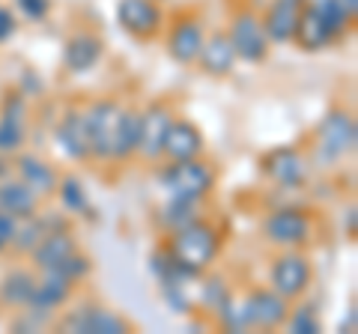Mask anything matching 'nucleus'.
Here are the masks:
<instances>
[{
  "label": "nucleus",
  "mask_w": 358,
  "mask_h": 334,
  "mask_svg": "<svg viewBox=\"0 0 358 334\" xmlns=\"http://www.w3.org/2000/svg\"><path fill=\"white\" fill-rule=\"evenodd\" d=\"M358 147V122L350 108H331L317 122L310 140V167H334L341 159L352 155Z\"/></svg>",
  "instance_id": "1"
},
{
  "label": "nucleus",
  "mask_w": 358,
  "mask_h": 334,
  "mask_svg": "<svg viewBox=\"0 0 358 334\" xmlns=\"http://www.w3.org/2000/svg\"><path fill=\"white\" fill-rule=\"evenodd\" d=\"M164 245L171 248V254H173L176 260H182L188 269H194V272L203 275L221 257V251H224V233H221V227H215L203 215V218L192 221V224H185L182 230L167 233Z\"/></svg>",
  "instance_id": "2"
},
{
  "label": "nucleus",
  "mask_w": 358,
  "mask_h": 334,
  "mask_svg": "<svg viewBox=\"0 0 358 334\" xmlns=\"http://www.w3.org/2000/svg\"><path fill=\"white\" fill-rule=\"evenodd\" d=\"M159 182L167 191V197H192L206 200L218 185V170L203 155L188 161H167L159 170Z\"/></svg>",
  "instance_id": "3"
},
{
  "label": "nucleus",
  "mask_w": 358,
  "mask_h": 334,
  "mask_svg": "<svg viewBox=\"0 0 358 334\" xmlns=\"http://www.w3.org/2000/svg\"><path fill=\"white\" fill-rule=\"evenodd\" d=\"M263 239L275 248H308L313 242V230L317 221L313 212L305 206H275L272 212L263 218Z\"/></svg>",
  "instance_id": "4"
},
{
  "label": "nucleus",
  "mask_w": 358,
  "mask_h": 334,
  "mask_svg": "<svg viewBox=\"0 0 358 334\" xmlns=\"http://www.w3.org/2000/svg\"><path fill=\"white\" fill-rule=\"evenodd\" d=\"M350 30V24L341 18V13L331 6L326 9H310V6H301L299 13V24H296V33H293V42L289 45H296L308 54H317L322 48L334 45L343 33Z\"/></svg>",
  "instance_id": "5"
},
{
  "label": "nucleus",
  "mask_w": 358,
  "mask_h": 334,
  "mask_svg": "<svg viewBox=\"0 0 358 334\" xmlns=\"http://www.w3.org/2000/svg\"><path fill=\"white\" fill-rule=\"evenodd\" d=\"M54 328H60L66 334H129L134 331V326L122 314L93 302V298H87L78 307H69L63 317L57 314L54 317Z\"/></svg>",
  "instance_id": "6"
},
{
  "label": "nucleus",
  "mask_w": 358,
  "mask_h": 334,
  "mask_svg": "<svg viewBox=\"0 0 358 334\" xmlns=\"http://www.w3.org/2000/svg\"><path fill=\"white\" fill-rule=\"evenodd\" d=\"M313 284V263L305 248H284L268 266V286L278 296H284L289 305L308 296Z\"/></svg>",
  "instance_id": "7"
},
{
  "label": "nucleus",
  "mask_w": 358,
  "mask_h": 334,
  "mask_svg": "<svg viewBox=\"0 0 358 334\" xmlns=\"http://www.w3.org/2000/svg\"><path fill=\"white\" fill-rule=\"evenodd\" d=\"M227 36H230V45L236 51V57L251 63V66H260L268 57V42L266 30H263V18H260V9L248 6H239L236 13L230 15V24H227Z\"/></svg>",
  "instance_id": "8"
},
{
  "label": "nucleus",
  "mask_w": 358,
  "mask_h": 334,
  "mask_svg": "<svg viewBox=\"0 0 358 334\" xmlns=\"http://www.w3.org/2000/svg\"><path fill=\"white\" fill-rule=\"evenodd\" d=\"M260 173L281 191H299L308 185L310 161L296 147H275L260 159Z\"/></svg>",
  "instance_id": "9"
},
{
  "label": "nucleus",
  "mask_w": 358,
  "mask_h": 334,
  "mask_svg": "<svg viewBox=\"0 0 358 334\" xmlns=\"http://www.w3.org/2000/svg\"><path fill=\"white\" fill-rule=\"evenodd\" d=\"M117 24L138 42H152L164 33L167 13L162 0H117Z\"/></svg>",
  "instance_id": "10"
},
{
  "label": "nucleus",
  "mask_w": 358,
  "mask_h": 334,
  "mask_svg": "<svg viewBox=\"0 0 358 334\" xmlns=\"http://www.w3.org/2000/svg\"><path fill=\"white\" fill-rule=\"evenodd\" d=\"M206 39V27H203V18L192 9L179 13L171 24H164V45H167V54L171 60L179 63V66H194L197 54H200V45Z\"/></svg>",
  "instance_id": "11"
},
{
  "label": "nucleus",
  "mask_w": 358,
  "mask_h": 334,
  "mask_svg": "<svg viewBox=\"0 0 358 334\" xmlns=\"http://www.w3.org/2000/svg\"><path fill=\"white\" fill-rule=\"evenodd\" d=\"M122 105L117 99H96L87 105V126H90V161L108 164L114 152V135Z\"/></svg>",
  "instance_id": "12"
},
{
  "label": "nucleus",
  "mask_w": 358,
  "mask_h": 334,
  "mask_svg": "<svg viewBox=\"0 0 358 334\" xmlns=\"http://www.w3.org/2000/svg\"><path fill=\"white\" fill-rule=\"evenodd\" d=\"M242 310H245V322L248 331H275L284 328L287 314H289V302L284 296H278L272 286H254L245 293L242 298Z\"/></svg>",
  "instance_id": "13"
},
{
  "label": "nucleus",
  "mask_w": 358,
  "mask_h": 334,
  "mask_svg": "<svg viewBox=\"0 0 358 334\" xmlns=\"http://www.w3.org/2000/svg\"><path fill=\"white\" fill-rule=\"evenodd\" d=\"M30 102L18 90H6L0 99V152L15 155L27 143Z\"/></svg>",
  "instance_id": "14"
},
{
  "label": "nucleus",
  "mask_w": 358,
  "mask_h": 334,
  "mask_svg": "<svg viewBox=\"0 0 358 334\" xmlns=\"http://www.w3.org/2000/svg\"><path fill=\"white\" fill-rule=\"evenodd\" d=\"M54 143L69 161H90V126H87V108L69 105L54 126Z\"/></svg>",
  "instance_id": "15"
},
{
  "label": "nucleus",
  "mask_w": 358,
  "mask_h": 334,
  "mask_svg": "<svg viewBox=\"0 0 358 334\" xmlns=\"http://www.w3.org/2000/svg\"><path fill=\"white\" fill-rule=\"evenodd\" d=\"M173 117L176 114L164 102H150L147 108L141 110V147H138V155L147 164H159L162 161L164 138H167V129H171Z\"/></svg>",
  "instance_id": "16"
},
{
  "label": "nucleus",
  "mask_w": 358,
  "mask_h": 334,
  "mask_svg": "<svg viewBox=\"0 0 358 334\" xmlns=\"http://www.w3.org/2000/svg\"><path fill=\"white\" fill-rule=\"evenodd\" d=\"M105 57V39L96 30H78L63 45V69L69 75H90Z\"/></svg>",
  "instance_id": "17"
},
{
  "label": "nucleus",
  "mask_w": 358,
  "mask_h": 334,
  "mask_svg": "<svg viewBox=\"0 0 358 334\" xmlns=\"http://www.w3.org/2000/svg\"><path fill=\"white\" fill-rule=\"evenodd\" d=\"M203 152H206L203 129L185 117H173L171 129H167V138H164L162 159L164 161H188V159H200Z\"/></svg>",
  "instance_id": "18"
},
{
  "label": "nucleus",
  "mask_w": 358,
  "mask_h": 334,
  "mask_svg": "<svg viewBox=\"0 0 358 334\" xmlns=\"http://www.w3.org/2000/svg\"><path fill=\"white\" fill-rule=\"evenodd\" d=\"M236 51H233L230 45V36H227V30H212L206 33V39H203V45H200V54H197V60L194 66L203 75L209 78H230L233 69H236Z\"/></svg>",
  "instance_id": "19"
},
{
  "label": "nucleus",
  "mask_w": 358,
  "mask_h": 334,
  "mask_svg": "<svg viewBox=\"0 0 358 334\" xmlns=\"http://www.w3.org/2000/svg\"><path fill=\"white\" fill-rule=\"evenodd\" d=\"M13 164H15L13 173H15L27 188H33V191H36L42 200L57 194L60 173H57V167H54L51 161L39 159L36 152H15V155H13Z\"/></svg>",
  "instance_id": "20"
},
{
  "label": "nucleus",
  "mask_w": 358,
  "mask_h": 334,
  "mask_svg": "<svg viewBox=\"0 0 358 334\" xmlns=\"http://www.w3.org/2000/svg\"><path fill=\"white\" fill-rule=\"evenodd\" d=\"M72 296H75V284L69 277H63L57 272H39V281H36V289H33L27 307L57 317L72 302Z\"/></svg>",
  "instance_id": "21"
},
{
  "label": "nucleus",
  "mask_w": 358,
  "mask_h": 334,
  "mask_svg": "<svg viewBox=\"0 0 358 334\" xmlns=\"http://www.w3.org/2000/svg\"><path fill=\"white\" fill-rule=\"evenodd\" d=\"M299 13H301V6L293 3V0H268L263 6L260 18H263V30L272 45H289L293 42Z\"/></svg>",
  "instance_id": "22"
},
{
  "label": "nucleus",
  "mask_w": 358,
  "mask_h": 334,
  "mask_svg": "<svg viewBox=\"0 0 358 334\" xmlns=\"http://www.w3.org/2000/svg\"><path fill=\"white\" fill-rule=\"evenodd\" d=\"M39 272L27 266H13L0 277V310H21L27 307L33 289H36Z\"/></svg>",
  "instance_id": "23"
},
{
  "label": "nucleus",
  "mask_w": 358,
  "mask_h": 334,
  "mask_svg": "<svg viewBox=\"0 0 358 334\" xmlns=\"http://www.w3.org/2000/svg\"><path fill=\"white\" fill-rule=\"evenodd\" d=\"M75 248H78V239H75L72 230H51V233H45L42 242L27 254V257H30L36 272H48V269H57Z\"/></svg>",
  "instance_id": "24"
},
{
  "label": "nucleus",
  "mask_w": 358,
  "mask_h": 334,
  "mask_svg": "<svg viewBox=\"0 0 358 334\" xmlns=\"http://www.w3.org/2000/svg\"><path fill=\"white\" fill-rule=\"evenodd\" d=\"M42 209V197L27 188L18 176H9V180H0V212L13 215V218H30Z\"/></svg>",
  "instance_id": "25"
},
{
  "label": "nucleus",
  "mask_w": 358,
  "mask_h": 334,
  "mask_svg": "<svg viewBox=\"0 0 358 334\" xmlns=\"http://www.w3.org/2000/svg\"><path fill=\"white\" fill-rule=\"evenodd\" d=\"M138 147H141V110L122 105L120 119H117V135H114V152H110V161L126 164L131 159H138Z\"/></svg>",
  "instance_id": "26"
},
{
  "label": "nucleus",
  "mask_w": 358,
  "mask_h": 334,
  "mask_svg": "<svg viewBox=\"0 0 358 334\" xmlns=\"http://www.w3.org/2000/svg\"><path fill=\"white\" fill-rule=\"evenodd\" d=\"M203 203L206 200H192V197H167V203L155 212V224L159 230L164 233H173V230H182L185 224H192V221L203 218Z\"/></svg>",
  "instance_id": "27"
},
{
  "label": "nucleus",
  "mask_w": 358,
  "mask_h": 334,
  "mask_svg": "<svg viewBox=\"0 0 358 334\" xmlns=\"http://www.w3.org/2000/svg\"><path fill=\"white\" fill-rule=\"evenodd\" d=\"M150 275L159 281V286L162 284H185V286H192L200 277V272L188 269L182 260H176L164 242L150 254Z\"/></svg>",
  "instance_id": "28"
},
{
  "label": "nucleus",
  "mask_w": 358,
  "mask_h": 334,
  "mask_svg": "<svg viewBox=\"0 0 358 334\" xmlns=\"http://www.w3.org/2000/svg\"><path fill=\"white\" fill-rule=\"evenodd\" d=\"M54 197H60V206H63L69 215L90 218V221L96 218V206L90 203L87 185H84L81 180H78V176H72V173L60 176V182H57V194H54Z\"/></svg>",
  "instance_id": "29"
},
{
  "label": "nucleus",
  "mask_w": 358,
  "mask_h": 334,
  "mask_svg": "<svg viewBox=\"0 0 358 334\" xmlns=\"http://www.w3.org/2000/svg\"><path fill=\"white\" fill-rule=\"evenodd\" d=\"M200 289H197V298H194V305H197V314H209L212 317V310H215L224 298H227L233 289H230V284H227V277L224 275H215V272H203L194 281Z\"/></svg>",
  "instance_id": "30"
},
{
  "label": "nucleus",
  "mask_w": 358,
  "mask_h": 334,
  "mask_svg": "<svg viewBox=\"0 0 358 334\" xmlns=\"http://www.w3.org/2000/svg\"><path fill=\"white\" fill-rule=\"evenodd\" d=\"M284 328H287L289 334H320L322 326H320L317 307H313L310 302H301V298H299V305H296V307H289Z\"/></svg>",
  "instance_id": "31"
},
{
  "label": "nucleus",
  "mask_w": 358,
  "mask_h": 334,
  "mask_svg": "<svg viewBox=\"0 0 358 334\" xmlns=\"http://www.w3.org/2000/svg\"><path fill=\"white\" fill-rule=\"evenodd\" d=\"M188 289L192 286H185V284H162L159 286V293H162L171 314H176V317H194L197 314V305H194V298Z\"/></svg>",
  "instance_id": "32"
},
{
  "label": "nucleus",
  "mask_w": 358,
  "mask_h": 334,
  "mask_svg": "<svg viewBox=\"0 0 358 334\" xmlns=\"http://www.w3.org/2000/svg\"><path fill=\"white\" fill-rule=\"evenodd\" d=\"M54 326V317L51 314H42V310H33V307H21L13 310V319H9V331H18V334H30V331H45Z\"/></svg>",
  "instance_id": "33"
},
{
  "label": "nucleus",
  "mask_w": 358,
  "mask_h": 334,
  "mask_svg": "<svg viewBox=\"0 0 358 334\" xmlns=\"http://www.w3.org/2000/svg\"><path fill=\"white\" fill-rule=\"evenodd\" d=\"M48 272H57L63 277H69V281L78 286L81 281H87V277L93 275V260H90V254H84L81 248H75L69 257L57 266V269H48Z\"/></svg>",
  "instance_id": "34"
},
{
  "label": "nucleus",
  "mask_w": 358,
  "mask_h": 334,
  "mask_svg": "<svg viewBox=\"0 0 358 334\" xmlns=\"http://www.w3.org/2000/svg\"><path fill=\"white\" fill-rule=\"evenodd\" d=\"M13 3L18 9V15L24 21H30V24H42V21H48L51 9H54L51 0H13Z\"/></svg>",
  "instance_id": "35"
},
{
  "label": "nucleus",
  "mask_w": 358,
  "mask_h": 334,
  "mask_svg": "<svg viewBox=\"0 0 358 334\" xmlns=\"http://www.w3.org/2000/svg\"><path fill=\"white\" fill-rule=\"evenodd\" d=\"M15 90H18L21 96H24L27 102H36V99H42V96H45V78H42L36 69H21Z\"/></svg>",
  "instance_id": "36"
},
{
  "label": "nucleus",
  "mask_w": 358,
  "mask_h": 334,
  "mask_svg": "<svg viewBox=\"0 0 358 334\" xmlns=\"http://www.w3.org/2000/svg\"><path fill=\"white\" fill-rule=\"evenodd\" d=\"M15 33H18V15L9 6L0 3V45H6Z\"/></svg>",
  "instance_id": "37"
},
{
  "label": "nucleus",
  "mask_w": 358,
  "mask_h": 334,
  "mask_svg": "<svg viewBox=\"0 0 358 334\" xmlns=\"http://www.w3.org/2000/svg\"><path fill=\"white\" fill-rule=\"evenodd\" d=\"M15 227H18V218L0 212V254L9 251V245H13V236H15Z\"/></svg>",
  "instance_id": "38"
},
{
  "label": "nucleus",
  "mask_w": 358,
  "mask_h": 334,
  "mask_svg": "<svg viewBox=\"0 0 358 334\" xmlns=\"http://www.w3.org/2000/svg\"><path fill=\"white\" fill-rule=\"evenodd\" d=\"M334 9L341 13V18L346 21V24H355V18H358V0H331Z\"/></svg>",
  "instance_id": "39"
},
{
  "label": "nucleus",
  "mask_w": 358,
  "mask_h": 334,
  "mask_svg": "<svg viewBox=\"0 0 358 334\" xmlns=\"http://www.w3.org/2000/svg\"><path fill=\"white\" fill-rule=\"evenodd\" d=\"M343 233H346V239H355V233H358V209L355 206L343 209Z\"/></svg>",
  "instance_id": "40"
},
{
  "label": "nucleus",
  "mask_w": 358,
  "mask_h": 334,
  "mask_svg": "<svg viewBox=\"0 0 358 334\" xmlns=\"http://www.w3.org/2000/svg\"><path fill=\"white\" fill-rule=\"evenodd\" d=\"M338 331H341V334H352V331H358V307H355V305H350V310H346V317L341 319Z\"/></svg>",
  "instance_id": "41"
},
{
  "label": "nucleus",
  "mask_w": 358,
  "mask_h": 334,
  "mask_svg": "<svg viewBox=\"0 0 358 334\" xmlns=\"http://www.w3.org/2000/svg\"><path fill=\"white\" fill-rule=\"evenodd\" d=\"M15 170V164H13V155H3L0 152V180H9Z\"/></svg>",
  "instance_id": "42"
},
{
  "label": "nucleus",
  "mask_w": 358,
  "mask_h": 334,
  "mask_svg": "<svg viewBox=\"0 0 358 334\" xmlns=\"http://www.w3.org/2000/svg\"><path fill=\"white\" fill-rule=\"evenodd\" d=\"M301 6H310V9H326V6H331V0H301Z\"/></svg>",
  "instance_id": "43"
},
{
  "label": "nucleus",
  "mask_w": 358,
  "mask_h": 334,
  "mask_svg": "<svg viewBox=\"0 0 358 334\" xmlns=\"http://www.w3.org/2000/svg\"><path fill=\"white\" fill-rule=\"evenodd\" d=\"M293 3H299V6H301V0H293Z\"/></svg>",
  "instance_id": "44"
}]
</instances>
